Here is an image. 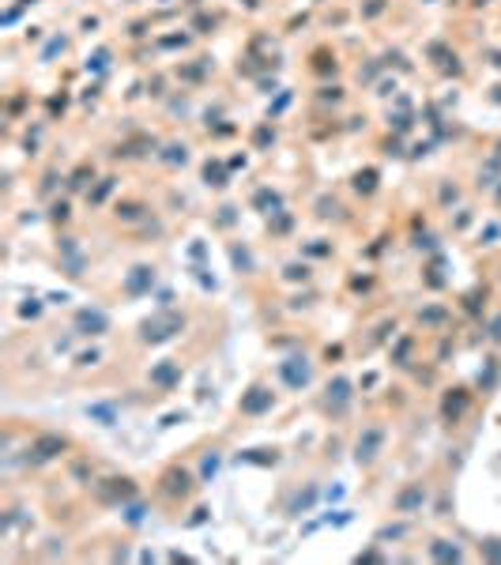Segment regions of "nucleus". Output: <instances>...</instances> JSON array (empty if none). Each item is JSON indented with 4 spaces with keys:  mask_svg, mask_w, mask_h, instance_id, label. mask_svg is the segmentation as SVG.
I'll return each instance as SVG.
<instances>
[{
    "mask_svg": "<svg viewBox=\"0 0 501 565\" xmlns=\"http://www.w3.org/2000/svg\"><path fill=\"white\" fill-rule=\"evenodd\" d=\"M79 324H83V328H106V320H102L98 313H83Z\"/></svg>",
    "mask_w": 501,
    "mask_h": 565,
    "instance_id": "9d476101",
    "label": "nucleus"
},
{
    "mask_svg": "<svg viewBox=\"0 0 501 565\" xmlns=\"http://www.w3.org/2000/svg\"><path fill=\"white\" fill-rule=\"evenodd\" d=\"M490 339H498V343H501V317L494 320V328H490Z\"/></svg>",
    "mask_w": 501,
    "mask_h": 565,
    "instance_id": "9b49d317",
    "label": "nucleus"
},
{
    "mask_svg": "<svg viewBox=\"0 0 501 565\" xmlns=\"http://www.w3.org/2000/svg\"><path fill=\"white\" fill-rule=\"evenodd\" d=\"M162 490L166 494H189L192 490V479H189V471H181V467H170L162 475Z\"/></svg>",
    "mask_w": 501,
    "mask_h": 565,
    "instance_id": "f03ea898",
    "label": "nucleus"
},
{
    "mask_svg": "<svg viewBox=\"0 0 501 565\" xmlns=\"http://www.w3.org/2000/svg\"><path fill=\"white\" fill-rule=\"evenodd\" d=\"M283 377H286V385H305L309 381V366H305V358H291V362H283Z\"/></svg>",
    "mask_w": 501,
    "mask_h": 565,
    "instance_id": "20e7f679",
    "label": "nucleus"
},
{
    "mask_svg": "<svg viewBox=\"0 0 501 565\" xmlns=\"http://www.w3.org/2000/svg\"><path fill=\"white\" fill-rule=\"evenodd\" d=\"M381 438H385V433L377 430V426H369V430H366V438H358V452H355V456H358V464H369V460L377 456V444H381Z\"/></svg>",
    "mask_w": 501,
    "mask_h": 565,
    "instance_id": "f257e3e1",
    "label": "nucleus"
},
{
    "mask_svg": "<svg viewBox=\"0 0 501 565\" xmlns=\"http://www.w3.org/2000/svg\"><path fill=\"white\" fill-rule=\"evenodd\" d=\"M264 407H272V392H268V388H253V392L241 400V411L245 415H261Z\"/></svg>",
    "mask_w": 501,
    "mask_h": 565,
    "instance_id": "7ed1b4c3",
    "label": "nucleus"
},
{
    "mask_svg": "<svg viewBox=\"0 0 501 565\" xmlns=\"http://www.w3.org/2000/svg\"><path fill=\"white\" fill-rule=\"evenodd\" d=\"M456 392H460V388H456ZM463 407H468V396H456V400H452V396H449V400H445V419H456V415L463 411Z\"/></svg>",
    "mask_w": 501,
    "mask_h": 565,
    "instance_id": "1a4fd4ad",
    "label": "nucleus"
},
{
    "mask_svg": "<svg viewBox=\"0 0 501 565\" xmlns=\"http://www.w3.org/2000/svg\"><path fill=\"white\" fill-rule=\"evenodd\" d=\"M422 502H426V490L415 483V486H407L403 494L396 497V509H400V513H415V509H419Z\"/></svg>",
    "mask_w": 501,
    "mask_h": 565,
    "instance_id": "39448f33",
    "label": "nucleus"
},
{
    "mask_svg": "<svg viewBox=\"0 0 501 565\" xmlns=\"http://www.w3.org/2000/svg\"><path fill=\"white\" fill-rule=\"evenodd\" d=\"M336 400V415L343 411V407H347V400H350V385L343 381V377H336V381L328 385V403Z\"/></svg>",
    "mask_w": 501,
    "mask_h": 565,
    "instance_id": "423d86ee",
    "label": "nucleus"
},
{
    "mask_svg": "<svg viewBox=\"0 0 501 565\" xmlns=\"http://www.w3.org/2000/svg\"><path fill=\"white\" fill-rule=\"evenodd\" d=\"M430 554L438 562H460V546H449V539H438L430 546Z\"/></svg>",
    "mask_w": 501,
    "mask_h": 565,
    "instance_id": "0eeeda50",
    "label": "nucleus"
},
{
    "mask_svg": "<svg viewBox=\"0 0 501 565\" xmlns=\"http://www.w3.org/2000/svg\"><path fill=\"white\" fill-rule=\"evenodd\" d=\"M34 452H38L42 460L57 456V452H64V438H42L38 444H34Z\"/></svg>",
    "mask_w": 501,
    "mask_h": 565,
    "instance_id": "6e6552de",
    "label": "nucleus"
}]
</instances>
